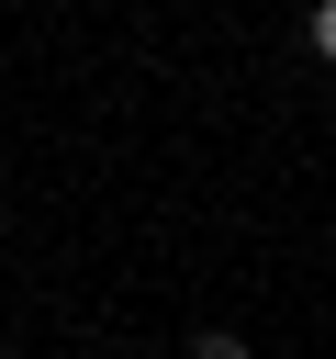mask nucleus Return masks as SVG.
I'll use <instances>...</instances> for the list:
<instances>
[{
    "label": "nucleus",
    "mask_w": 336,
    "mask_h": 359,
    "mask_svg": "<svg viewBox=\"0 0 336 359\" xmlns=\"http://www.w3.org/2000/svg\"><path fill=\"white\" fill-rule=\"evenodd\" d=\"M302 34H314V56L336 67V0H314V22H302Z\"/></svg>",
    "instance_id": "f03ea898"
},
{
    "label": "nucleus",
    "mask_w": 336,
    "mask_h": 359,
    "mask_svg": "<svg viewBox=\"0 0 336 359\" xmlns=\"http://www.w3.org/2000/svg\"><path fill=\"white\" fill-rule=\"evenodd\" d=\"M190 359H246V337H235V325H213V337H190Z\"/></svg>",
    "instance_id": "f257e3e1"
}]
</instances>
